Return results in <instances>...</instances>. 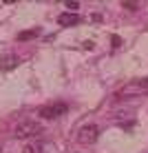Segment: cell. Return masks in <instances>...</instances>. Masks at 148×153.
Here are the masks:
<instances>
[{
	"label": "cell",
	"mask_w": 148,
	"mask_h": 153,
	"mask_svg": "<svg viewBox=\"0 0 148 153\" xmlns=\"http://www.w3.org/2000/svg\"><path fill=\"white\" fill-rule=\"evenodd\" d=\"M42 131H44V129H42V124L33 122V120H24V122H20L13 129V135H15V138H20V140H27V138H35V135H40Z\"/></svg>",
	"instance_id": "6da1fadb"
},
{
	"label": "cell",
	"mask_w": 148,
	"mask_h": 153,
	"mask_svg": "<svg viewBox=\"0 0 148 153\" xmlns=\"http://www.w3.org/2000/svg\"><path fill=\"white\" fill-rule=\"evenodd\" d=\"M148 93V78L144 80H133L128 84H124V87L117 91V98H130V96H144Z\"/></svg>",
	"instance_id": "7a4b0ae2"
},
{
	"label": "cell",
	"mask_w": 148,
	"mask_h": 153,
	"mask_svg": "<svg viewBox=\"0 0 148 153\" xmlns=\"http://www.w3.org/2000/svg\"><path fill=\"white\" fill-rule=\"evenodd\" d=\"M97 138H99V126L97 124H84L77 131V142H82V144H93Z\"/></svg>",
	"instance_id": "3957f363"
},
{
	"label": "cell",
	"mask_w": 148,
	"mask_h": 153,
	"mask_svg": "<svg viewBox=\"0 0 148 153\" xmlns=\"http://www.w3.org/2000/svg\"><path fill=\"white\" fill-rule=\"evenodd\" d=\"M62 113H66V104H49V107H42L40 109V118H46V120H51V118H60Z\"/></svg>",
	"instance_id": "277c9868"
},
{
	"label": "cell",
	"mask_w": 148,
	"mask_h": 153,
	"mask_svg": "<svg viewBox=\"0 0 148 153\" xmlns=\"http://www.w3.org/2000/svg\"><path fill=\"white\" fill-rule=\"evenodd\" d=\"M13 67H18V56H13V53L0 56V69L2 71H11Z\"/></svg>",
	"instance_id": "5b68a950"
},
{
	"label": "cell",
	"mask_w": 148,
	"mask_h": 153,
	"mask_svg": "<svg viewBox=\"0 0 148 153\" xmlns=\"http://www.w3.org/2000/svg\"><path fill=\"white\" fill-rule=\"evenodd\" d=\"M57 22L62 25V27H73V25H77L80 22V16L77 13H60V18H57Z\"/></svg>",
	"instance_id": "8992f818"
},
{
	"label": "cell",
	"mask_w": 148,
	"mask_h": 153,
	"mask_svg": "<svg viewBox=\"0 0 148 153\" xmlns=\"http://www.w3.org/2000/svg\"><path fill=\"white\" fill-rule=\"evenodd\" d=\"M38 33H40L38 29H29V31H22V33H18V40H20V42H27L29 38H38Z\"/></svg>",
	"instance_id": "52a82bcc"
},
{
	"label": "cell",
	"mask_w": 148,
	"mask_h": 153,
	"mask_svg": "<svg viewBox=\"0 0 148 153\" xmlns=\"http://www.w3.org/2000/svg\"><path fill=\"white\" fill-rule=\"evenodd\" d=\"M22 153H49V151L42 149V144H27L22 149Z\"/></svg>",
	"instance_id": "ba28073f"
},
{
	"label": "cell",
	"mask_w": 148,
	"mask_h": 153,
	"mask_svg": "<svg viewBox=\"0 0 148 153\" xmlns=\"http://www.w3.org/2000/svg\"><path fill=\"white\" fill-rule=\"evenodd\" d=\"M64 7L68 9V13H75L77 9H80V2H75V0H73V2H64Z\"/></svg>",
	"instance_id": "9c48e42d"
},
{
	"label": "cell",
	"mask_w": 148,
	"mask_h": 153,
	"mask_svg": "<svg viewBox=\"0 0 148 153\" xmlns=\"http://www.w3.org/2000/svg\"><path fill=\"white\" fill-rule=\"evenodd\" d=\"M0 153H2V146H0Z\"/></svg>",
	"instance_id": "30bf717a"
}]
</instances>
